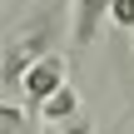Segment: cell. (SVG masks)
Returning <instances> with one entry per match:
<instances>
[{
  "label": "cell",
  "instance_id": "1",
  "mask_svg": "<svg viewBox=\"0 0 134 134\" xmlns=\"http://www.w3.org/2000/svg\"><path fill=\"white\" fill-rule=\"evenodd\" d=\"M65 70H70V65H65L60 55H40V60H35V65L20 75V90H25V99L40 109L50 94H60V90L70 85V75H65Z\"/></svg>",
  "mask_w": 134,
  "mask_h": 134
},
{
  "label": "cell",
  "instance_id": "2",
  "mask_svg": "<svg viewBox=\"0 0 134 134\" xmlns=\"http://www.w3.org/2000/svg\"><path fill=\"white\" fill-rule=\"evenodd\" d=\"M85 109H80V94H75V85H65L60 94H50L45 104H40V119H50V124H70V119H80Z\"/></svg>",
  "mask_w": 134,
  "mask_h": 134
},
{
  "label": "cell",
  "instance_id": "3",
  "mask_svg": "<svg viewBox=\"0 0 134 134\" xmlns=\"http://www.w3.org/2000/svg\"><path fill=\"white\" fill-rule=\"evenodd\" d=\"M104 15H109V0H80V10H75V40H80V50L94 40Z\"/></svg>",
  "mask_w": 134,
  "mask_h": 134
},
{
  "label": "cell",
  "instance_id": "4",
  "mask_svg": "<svg viewBox=\"0 0 134 134\" xmlns=\"http://www.w3.org/2000/svg\"><path fill=\"white\" fill-rule=\"evenodd\" d=\"M20 124H25V114L15 104H0V134H20Z\"/></svg>",
  "mask_w": 134,
  "mask_h": 134
}]
</instances>
